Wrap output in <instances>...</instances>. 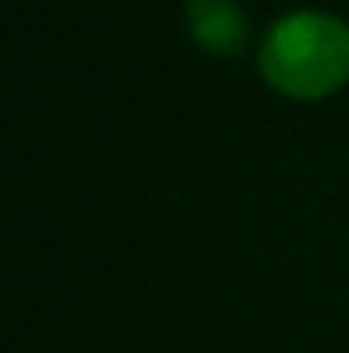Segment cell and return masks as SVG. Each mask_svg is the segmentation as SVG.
Wrapping results in <instances>:
<instances>
[{
	"mask_svg": "<svg viewBox=\"0 0 349 353\" xmlns=\"http://www.w3.org/2000/svg\"><path fill=\"white\" fill-rule=\"evenodd\" d=\"M192 27L211 49H233L244 34L240 15L233 12L226 0H195L192 4Z\"/></svg>",
	"mask_w": 349,
	"mask_h": 353,
	"instance_id": "cell-2",
	"label": "cell"
},
{
	"mask_svg": "<svg viewBox=\"0 0 349 353\" xmlns=\"http://www.w3.org/2000/svg\"><path fill=\"white\" fill-rule=\"evenodd\" d=\"M267 75L289 94H323L349 75V34L319 15L286 19L267 41Z\"/></svg>",
	"mask_w": 349,
	"mask_h": 353,
	"instance_id": "cell-1",
	"label": "cell"
}]
</instances>
